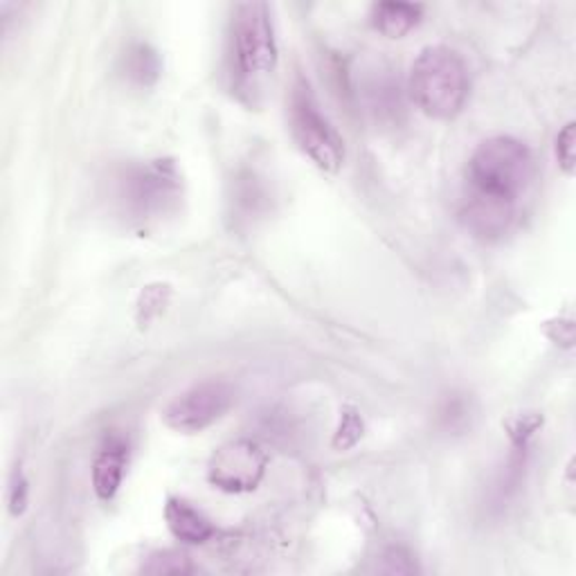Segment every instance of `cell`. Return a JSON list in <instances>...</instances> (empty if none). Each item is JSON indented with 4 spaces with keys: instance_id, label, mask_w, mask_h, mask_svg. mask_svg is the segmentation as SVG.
Instances as JSON below:
<instances>
[{
    "instance_id": "6da1fadb",
    "label": "cell",
    "mask_w": 576,
    "mask_h": 576,
    "mask_svg": "<svg viewBox=\"0 0 576 576\" xmlns=\"http://www.w3.org/2000/svg\"><path fill=\"white\" fill-rule=\"evenodd\" d=\"M534 178V156L514 136H491L477 145L466 167V195L514 203Z\"/></svg>"
},
{
    "instance_id": "7a4b0ae2",
    "label": "cell",
    "mask_w": 576,
    "mask_h": 576,
    "mask_svg": "<svg viewBox=\"0 0 576 576\" xmlns=\"http://www.w3.org/2000/svg\"><path fill=\"white\" fill-rule=\"evenodd\" d=\"M468 70L461 54L448 46H428L410 70V98L433 120H453L468 98Z\"/></svg>"
},
{
    "instance_id": "3957f363",
    "label": "cell",
    "mask_w": 576,
    "mask_h": 576,
    "mask_svg": "<svg viewBox=\"0 0 576 576\" xmlns=\"http://www.w3.org/2000/svg\"><path fill=\"white\" fill-rule=\"evenodd\" d=\"M230 57L232 75L241 86H257L277 70L279 52L266 3L237 6L230 26Z\"/></svg>"
},
{
    "instance_id": "277c9868",
    "label": "cell",
    "mask_w": 576,
    "mask_h": 576,
    "mask_svg": "<svg viewBox=\"0 0 576 576\" xmlns=\"http://www.w3.org/2000/svg\"><path fill=\"white\" fill-rule=\"evenodd\" d=\"M288 122L300 151L325 173H338L345 162V140L322 113L316 92L305 77H298L288 100Z\"/></svg>"
},
{
    "instance_id": "5b68a950",
    "label": "cell",
    "mask_w": 576,
    "mask_h": 576,
    "mask_svg": "<svg viewBox=\"0 0 576 576\" xmlns=\"http://www.w3.org/2000/svg\"><path fill=\"white\" fill-rule=\"evenodd\" d=\"M182 195L173 160H151L129 167L118 182V201L131 219L151 221L171 212Z\"/></svg>"
},
{
    "instance_id": "8992f818",
    "label": "cell",
    "mask_w": 576,
    "mask_h": 576,
    "mask_svg": "<svg viewBox=\"0 0 576 576\" xmlns=\"http://www.w3.org/2000/svg\"><path fill=\"white\" fill-rule=\"evenodd\" d=\"M237 404V388L224 378H210L195 383L182 390L169 406L162 410V421L167 428L185 435H195L219 419Z\"/></svg>"
},
{
    "instance_id": "52a82bcc",
    "label": "cell",
    "mask_w": 576,
    "mask_h": 576,
    "mask_svg": "<svg viewBox=\"0 0 576 576\" xmlns=\"http://www.w3.org/2000/svg\"><path fill=\"white\" fill-rule=\"evenodd\" d=\"M268 470V453L252 439H232L224 444L208 464L210 485L226 494L255 491Z\"/></svg>"
},
{
    "instance_id": "ba28073f",
    "label": "cell",
    "mask_w": 576,
    "mask_h": 576,
    "mask_svg": "<svg viewBox=\"0 0 576 576\" xmlns=\"http://www.w3.org/2000/svg\"><path fill=\"white\" fill-rule=\"evenodd\" d=\"M516 208L514 203H503V201H491L475 195H464L461 201V224L479 239H500L505 237L514 221H516Z\"/></svg>"
},
{
    "instance_id": "9c48e42d",
    "label": "cell",
    "mask_w": 576,
    "mask_h": 576,
    "mask_svg": "<svg viewBox=\"0 0 576 576\" xmlns=\"http://www.w3.org/2000/svg\"><path fill=\"white\" fill-rule=\"evenodd\" d=\"M129 464V446L120 437L107 439L92 461V489L100 500H113L122 487Z\"/></svg>"
},
{
    "instance_id": "30bf717a",
    "label": "cell",
    "mask_w": 576,
    "mask_h": 576,
    "mask_svg": "<svg viewBox=\"0 0 576 576\" xmlns=\"http://www.w3.org/2000/svg\"><path fill=\"white\" fill-rule=\"evenodd\" d=\"M165 520L169 532L187 545H203L215 538L217 527L195 505L182 498H169L165 505Z\"/></svg>"
},
{
    "instance_id": "8fae6325",
    "label": "cell",
    "mask_w": 576,
    "mask_h": 576,
    "mask_svg": "<svg viewBox=\"0 0 576 576\" xmlns=\"http://www.w3.org/2000/svg\"><path fill=\"white\" fill-rule=\"evenodd\" d=\"M426 8L419 3H376L371 26L388 39H404L424 21Z\"/></svg>"
},
{
    "instance_id": "7c38bea8",
    "label": "cell",
    "mask_w": 576,
    "mask_h": 576,
    "mask_svg": "<svg viewBox=\"0 0 576 576\" xmlns=\"http://www.w3.org/2000/svg\"><path fill=\"white\" fill-rule=\"evenodd\" d=\"M142 572L145 574H156V576H167V574H191L197 572V565L191 563V558L182 552L176 549H162V552H153L147 556V560L142 563Z\"/></svg>"
},
{
    "instance_id": "4fadbf2b",
    "label": "cell",
    "mask_w": 576,
    "mask_h": 576,
    "mask_svg": "<svg viewBox=\"0 0 576 576\" xmlns=\"http://www.w3.org/2000/svg\"><path fill=\"white\" fill-rule=\"evenodd\" d=\"M127 75L142 86L153 83L160 75V61L156 52L145 43L133 46L127 54Z\"/></svg>"
},
{
    "instance_id": "5bb4252c",
    "label": "cell",
    "mask_w": 576,
    "mask_h": 576,
    "mask_svg": "<svg viewBox=\"0 0 576 576\" xmlns=\"http://www.w3.org/2000/svg\"><path fill=\"white\" fill-rule=\"evenodd\" d=\"M171 298V286L169 284H149L145 286V291L138 298V307H136V318L140 327H147L151 320H156L167 302Z\"/></svg>"
},
{
    "instance_id": "9a60e30c",
    "label": "cell",
    "mask_w": 576,
    "mask_h": 576,
    "mask_svg": "<svg viewBox=\"0 0 576 576\" xmlns=\"http://www.w3.org/2000/svg\"><path fill=\"white\" fill-rule=\"evenodd\" d=\"M363 430H365V424H363L360 413L354 406H347L340 413V424H338V430H336V437H334V448L336 450L354 448L360 441Z\"/></svg>"
},
{
    "instance_id": "2e32d148",
    "label": "cell",
    "mask_w": 576,
    "mask_h": 576,
    "mask_svg": "<svg viewBox=\"0 0 576 576\" xmlns=\"http://www.w3.org/2000/svg\"><path fill=\"white\" fill-rule=\"evenodd\" d=\"M574 145H576V125L567 122L554 142V156L558 167L569 176L574 171Z\"/></svg>"
},
{
    "instance_id": "e0dca14e",
    "label": "cell",
    "mask_w": 576,
    "mask_h": 576,
    "mask_svg": "<svg viewBox=\"0 0 576 576\" xmlns=\"http://www.w3.org/2000/svg\"><path fill=\"white\" fill-rule=\"evenodd\" d=\"M380 572H386V574H415V572H419V565L413 558V554L406 552L404 547H390V549H386V554H383Z\"/></svg>"
},
{
    "instance_id": "ac0fdd59",
    "label": "cell",
    "mask_w": 576,
    "mask_h": 576,
    "mask_svg": "<svg viewBox=\"0 0 576 576\" xmlns=\"http://www.w3.org/2000/svg\"><path fill=\"white\" fill-rule=\"evenodd\" d=\"M540 426H543V417L538 415H518L507 424L514 446H529V439L538 433Z\"/></svg>"
},
{
    "instance_id": "d6986e66",
    "label": "cell",
    "mask_w": 576,
    "mask_h": 576,
    "mask_svg": "<svg viewBox=\"0 0 576 576\" xmlns=\"http://www.w3.org/2000/svg\"><path fill=\"white\" fill-rule=\"evenodd\" d=\"M8 500H10V512L14 516H23L26 514L28 503H30V487H28V479H26L21 468H17L12 473L10 489H8Z\"/></svg>"
},
{
    "instance_id": "ffe728a7",
    "label": "cell",
    "mask_w": 576,
    "mask_h": 576,
    "mask_svg": "<svg viewBox=\"0 0 576 576\" xmlns=\"http://www.w3.org/2000/svg\"><path fill=\"white\" fill-rule=\"evenodd\" d=\"M439 419L446 430H459L468 421V404L461 397H450L439 410Z\"/></svg>"
},
{
    "instance_id": "44dd1931",
    "label": "cell",
    "mask_w": 576,
    "mask_h": 576,
    "mask_svg": "<svg viewBox=\"0 0 576 576\" xmlns=\"http://www.w3.org/2000/svg\"><path fill=\"white\" fill-rule=\"evenodd\" d=\"M556 334H547L558 347H563V349H569L572 347V342H574V325H572V320L567 318V320H563V318H558L556 320Z\"/></svg>"
}]
</instances>
